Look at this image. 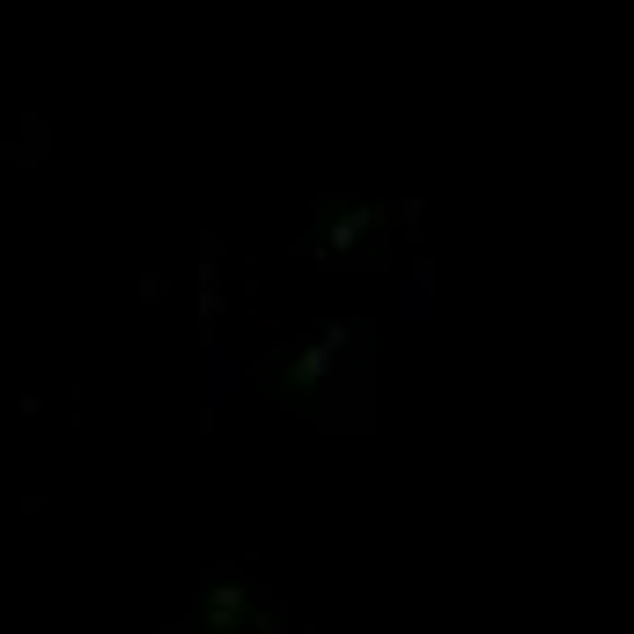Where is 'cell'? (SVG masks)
Returning a JSON list of instances; mask_svg holds the SVG:
<instances>
[{"label": "cell", "mask_w": 634, "mask_h": 634, "mask_svg": "<svg viewBox=\"0 0 634 634\" xmlns=\"http://www.w3.org/2000/svg\"><path fill=\"white\" fill-rule=\"evenodd\" d=\"M428 310H435V259H421L392 288V317H428Z\"/></svg>", "instance_id": "7a4b0ae2"}, {"label": "cell", "mask_w": 634, "mask_h": 634, "mask_svg": "<svg viewBox=\"0 0 634 634\" xmlns=\"http://www.w3.org/2000/svg\"><path fill=\"white\" fill-rule=\"evenodd\" d=\"M332 370V347H310V354H303V362H295V376H303V384H317V376Z\"/></svg>", "instance_id": "3957f363"}, {"label": "cell", "mask_w": 634, "mask_h": 634, "mask_svg": "<svg viewBox=\"0 0 634 634\" xmlns=\"http://www.w3.org/2000/svg\"><path fill=\"white\" fill-rule=\"evenodd\" d=\"M244 392V354L237 347H200V406H229Z\"/></svg>", "instance_id": "6da1fadb"}]
</instances>
